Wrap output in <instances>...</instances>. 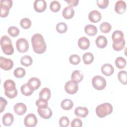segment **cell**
<instances>
[{
  "mask_svg": "<svg viewBox=\"0 0 127 127\" xmlns=\"http://www.w3.org/2000/svg\"><path fill=\"white\" fill-rule=\"evenodd\" d=\"M31 43L34 51L38 54L44 53L47 46L43 36L39 33L34 34L31 37Z\"/></svg>",
  "mask_w": 127,
  "mask_h": 127,
  "instance_id": "1",
  "label": "cell"
},
{
  "mask_svg": "<svg viewBox=\"0 0 127 127\" xmlns=\"http://www.w3.org/2000/svg\"><path fill=\"white\" fill-rule=\"evenodd\" d=\"M0 46L5 55H11L14 52V48L10 38L7 35H3L0 38Z\"/></svg>",
  "mask_w": 127,
  "mask_h": 127,
  "instance_id": "2",
  "label": "cell"
},
{
  "mask_svg": "<svg viewBox=\"0 0 127 127\" xmlns=\"http://www.w3.org/2000/svg\"><path fill=\"white\" fill-rule=\"evenodd\" d=\"M113 112V106L109 103H104L99 105L96 108V113L99 118H104L111 114Z\"/></svg>",
  "mask_w": 127,
  "mask_h": 127,
  "instance_id": "3",
  "label": "cell"
},
{
  "mask_svg": "<svg viewBox=\"0 0 127 127\" xmlns=\"http://www.w3.org/2000/svg\"><path fill=\"white\" fill-rule=\"evenodd\" d=\"M92 84L95 89L98 90H101L105 88L107 82L103 77L100 75H96L92 79Z\"/></svg>",
  "mask_w": 127,
  "mask_h": 127,
  "instance_id": "4",
  "label": "cell"
},
{
  "mask_svg": "<svg viewBox=\"0 0 127 127\" xmlns=\"http://www.w3.org/2000/svg\"><path fill=\"white\" fill-rule=\"evenodd\" d=\"M16 47L19 52L21 53H25L29 49V43L25 38H21L16 42Z\"/></svg>",
  "mask_w": 127,
  "mask_h": 127,
  "instance_id": "5",
  "label": "cell"
},
{
  "mask_svg": "<svg viewBox=\"0 0 127 127\" xmlns=\"http://www.w3.org/2000/svg\"><path fill=\"white\" fill-rule=\"evenodd\" d=\"M64 89L66 93L73 94L77 92L78 89V83L71 80L67 81L64 85Z\"/></svg>",
  "mask_w": 127,
  "mask_h": 127,
  "instance_id": "6",
  "label": "cell"
},
{
  "mask_svg": "<svg viewBox=\"0 0 127 127\" xmlns=\"http://www.w3.org/2000/svg\"><path fill=\"white\" fill-rule=\"evenodd\" d=\"M38 123L36 116L33 113L28 114L24 118V123L27 127H34Z\"/></svg>",
  "mask_w": 127,
  "mask_h": 127,
  "instance_id": "7",
  "label": "cell"
},
{
  "mask_svg": "<svg viewBox=\"0 0 127 127\" xmlns=\"http://www.w3.org/2000/svg\"><path fill=\"white\" fill-rule=\"evenodd\" d=\"M13 66V62L10 59L0 57V67L4 70H9Z\"/></svg>",
  "mask_w": 127,
  "mask_h": 127,
  "instance_id": "8",
  "label": "cell"
},
{
  "mask_svg": "<svg viewBox=\"0 0 127 127\" xmlns=\"http://www.w3.org/2000/svg\"><path fill=\"white\" fill-rule=\"evenodd\" d=\"M37 112L39 116L44 119H49L52 116V111L48 107L38 108Z\"/></svg>",
  "mask_w": 127,
  "mask_h": 127,
  "instance_id": "9",
  "label": "cell"
},
{
  "mask_svg": "<svg viewBox=\"0 0 127 127\" xmlns=\"http://www.w3.org/2000/svg\"><path fill=\"white\" fill-rule=\"evenodd\" d=\"M35 10L38 12H42L47 7V3L44 0H36L33 4Z\"/></svg>",
  "mask_w": 127,
  "mask_h": 127,
  "instance_id": "10",
  "label": "cell"
},
{
  "mask_svg": "<svg viewBox=\"0 0 127 127\" xmlns=\"http://www.w3.org/2000/svg\"><path fill=\"white\" fill-rule=\"evenodd\" d=\"M3 88L4 89V93L14 91L17 90L14 81L11 79H7L4 81Z\"/></svg>",
  "mask_w": 127,
  "mask_h": 127,
  "instance_id": "11",
  "label": "cell"
},
{
  "mask_svg": "<svg viewBox=\"0 0 127 127\" xmlns=\"http://www.w3.org/2000/svg\"><path fill=\"white\" fill-rule=\"evenodd\" d=\"M102 15L101 13L96 10L91 11L88 14L89 20L93 23H97L101 19Z\"/></svg>",
  "mask_w": 127,
  "mask_h": 127,
  "instance_id": "12",
  "label": "cell"
},
{
  "mask_svg": "<svg viewBox=\"0 0 127 127\" xmlns=\"http://www.w3.org/2000/svg\"><path fill=\"white\" fill-rule=\"evenodd\" d=\"M27 84L31 89H32L33 90H35L40 87L41 82L38 78L33 77L29 79Z\"/></svg>",
  "mask_w": 127,
  "mask_h": 127,
  "instance_id": "13",
  "label": "cell"
},
{
  "mask_svg": "<svg viewBox=\"0 0 127 127\" xmlns=\"http://www.w3.org/2000/svg\"><path fill=\"white\" fill-rule=\"evenodd\" d=\"M13 109L17 115L22 116L26 112L27 107L25 104L23 103H17L14 106Z\"/></svg>",
  "mask_w": 127,
  "mask_h": 127,
  "instance_id": "14",
  "label": "cell"
},
{
  "mask_svg": "<svg viewBox=\"0 0 127 127\" xmlns=\"http://www.w3.org/2000/svg\"><path fill=\"white\" fill-rule=\"evenodd\" d=\"M127 5L124 0H118L115 5V10L119 14H122L124 13L126 10Z\"/></svg>",
  "mask_w": 127,
  "mask_h": 127,
  "instance_id": "15",
  "label": "cell"
},
{
  "mask_svg": "<svg viewBox=\"0 0 127 127\" xmlns=\"http://www.w3.org/2000/svg\"><path fill=\"white\" fill-rule=\"evenodd\" d=\"M62 14L64 18L66 19H71L74 16V10L72 6L68 5L64 8L62 11Z\"/></svg>",
  "mask_w": 127,
  "mask_h": 127,
  "instance_id": "16",
  "label": "cell"
},
{
  "mask_svg": "<svg viewBox=\"0 0 127 127\" xmlns=\"http://www.w3.org/2000/svg\"><path fill=\"white\" fill-rule=\"evenodd\" d=\"M102 73L106 76H111L114 72V68L112 65L109 64H104L101 66Z\"/></svg>",
  "mask_w": 127,
  "mask_h": 127,
  "instance_id": "17",
  "label": "cell"
},
{
  "mask_svg": "<svg viewBox=\"0 0 127 127\" xmlns=\"http://www.w3.org/2000/svg\"><path fill=\"white\" fill-rule=\"evenodd\" d=\"M112 39L114 43H119L124 39V33L121 30H116L112 35Z\"/></svg>",
  "mask_w": 127,
  "mask_h": 127,
  "instance_id": "18",
  "label": "cell"
},
{
  "mask_svg": "<svg viewBox=\"0 0 127 127\" xmlns=\"http://www.w3.org/2000/svg\"><path fill=\"white\" fill-rule=\"evenodd\" d=\"M14 121V117L12 114L7 113L5 114L2 118V122L3 125L5 126H11Z\"/></svg>",
  "mask_w": 127,
  "mask_h": 127,
  "instance_id": "19",
  "label": "cell"
},
{
  "mask_svg": "<svg viewBox=\"0 0 127 127\" xmlns=\"http://www.w3.org/2000/svg\"><path fill=\"white\" fill-rule=\"evenodd\" d=\"M95 43L98 48L103 49L106 47L107 45L108 41L106 37L103 35H100L98 36L96 39Z\"/></svg>",
  "mask_w": 127,
  "mask_h": 127,
  "instance_id": "20",
  "label": "cell"
},
{
  "mask_svg": "<svg viewBox=\"0 0 127 127\" xmlns=\"http://www.w3.org/2000/svg\"><path fill=\"white\" fill-rule=\"evenodd\" d=\"M89 111L87 108L83 107H78L74 110L75 115L79 117L85 118L88 114Z\"/></svg>",
  "mask_w": 127,
  "mask_h": 127,
  "instance_id": "21",
  "label": "cell"
},
{
  "mask_svg": "<svg viewBox=\"0 0 127 127\" xmlns=\"http://www.w3.org/2000/svg\"><path fill=\"white\" fill-rule=\"evenodd\" d=\"M78 46L82 50L87 49L90 46V41L86 37H82L78 40Z\"/></svg>",
  "mask_w": 127,
  "mask_h": 127,
  "instance_id": "22",
  "label": "cell"
},
{
  "mask_svg": "<svg viewBox=\"0 0 127 127\" xmlns=\"http://www.w3.org/2000/svg\"><path fill=\"white\" fill-rule=\"evenodd\" d=\"M83 78L82 72L79 70H75L72 72L71 75V80L78 83L81 82Z\"/></svg>",
  "mask_w": 127,
  "mask_h": 127,
  "instance_id": "23",
  "label": "cell"
},
{
  "mask_svg": "<svg viewBox=\"0 0 127 127\" xmlns=\"http://www.w3.org/2000/svg\"><path fill=\"white\" fill-rule=\"evenodd\" d=\"M97 27L94 25L88 24L84 27V31L88 35L93 36L95 35L97 33Z\"/></svg>",
  "mask_w": 127,
  "mask_h": 127,
  "instance_id": "24",
  "label": "cell"
},
{
  "mask_svg": "<svg viewBox=\"0 0 127 127\" xmlns=\"http://www.w3.org/2000/svg\"><path fill=\"white\" fill-rule=\"evenodd\" d=\"M61 106L63 109L64 110H69L72 108L73 106V102L70 99H65L61 102Z\"/></svg>",
  "mask_w": 127,
  "mask_h": 127,
  "instance_id": "25",
  "label": "cell"
},
{
  "mask_svg": "<svg viewBox=\"0 0 127 127\" xmlns=\"http://www.w3.org/2000/svg\"><path fill=\"white\" fill-rule=\"evenodd\" d=\"M51 97V91L48 88H43L39 92V98L48 101Z\"/></svg>",
  "mask_w": 127,
  "mask_h": 127,
  "instance_id": "26",
  "label": "cell"
},
{
  "mask_svg": "<svg viewBox=\"0 0 127 127\" xmlns=\"http://www.w3.org/2000/svg\"><path fill=\"white\" fill-rule=\"evenodd\" d=\"M20 90L23 95L26 96H30L33 93L34 90L30 88V87L26 83L23 84L20 88Z\"/></svg>",
  "mask_w": 127,
  "mask_h": 127,
  "instance_id": "27",
  "label": "cell"
},
{
  "mask_svg": "<svg viewBox=\"0 0 127 127\" xmlns=\"http://www.w3.org/2000/svg\"><path fill=\"white\" fill-rule=\"evenodd\" d=\"M82 60L85 64H89L93 62L94 56L91 53H86L82 56Z\"/></svg>",
  "mask_w": 127,
  "mask_h": 127,
  "instance_id": "28",
  "label": "cell"
},
{
  "mask_svg": "<svg viewBox=\"0 0 127 127\" xmlns=\"http://www.w3.org/2000/svg\"><path fill=\"white\" fill-rule=\"evenodd\" d=\"M33 63V60L32 58L28 55H25L21 57L20 59V63L22 65L28 66L32 64Z\"/></svg>",
  "mask_w": 127,
  "mask_h": 127,
  "instance_id": "29",
  "label": "cell"
},
{
  "mask_svg": "<svg viewBox=\"0 0 127 127\" xmlns=\"http://www.w3.org/2000/svg\"><path fill=\"white\" fill-rule=\"evenodd\" d=\"M126 60L122 57H117L115 60V64L119 69H123L125 68L126 65Z\"/></svg>",
  "mask_w": 127,
  "mask_h": 127,
  "instance_id": "30",
  "label": "cell"
},
{
  "mask_svg": "<svg viewBox=\"0 0 127 127\" xmlns=\"http://www.w3.org/2000/svg\"><path fill=\"white\" fill-rule=\"evenodd\" d=\"M112 29L111 25L107 22H103L100 25V29L102 33H109Z\"/></svg>",
  "mask_w": 127,
  "mask_h": 127,
  "instance_id": "31",
  "label": "cell"
},
{
  "mask_svg": "<svg viewBox=\"0 0 127 127\" xmlns=\"http://www.w3.org/2000/svg\"><path fill=\"white\" fill-rule=\"evenodd\" d=\"M119 81L123 84H127V72L126 70H121L118 73Z\"/></svg>",
  "mask_w": 127,
  "mask_h": 127,
  "instance_id": "32",
  "label": "cell"
},
{
  "mask_svg": "<svg viewBox=\"0 0 127 127\" xmlns=\"http://www.w3.org/2000/svg\"><path fill=\"white\" fill-rule=\"evenodd\" d=\"M67 30V26L64 22H59L56 25V30L60 33H64Z\"/></svg>",
  "mask_w": 127,
  "mask_h": 127,
  "instance_id": "33",
  "label": "cell"
},
{
  "mask_svg": "<svg viewBox=\"0 0 127 127\" xmlns=\"http://www.w3.org/2000/svg\"><path fill=\"white\" fill-rule=\"evenodd\" d=\"M61 3L57 0H53L51 2L50 4V9L54 12H58L61 8Z\"/></svg>",
  "mask_w": 127,
  "mask_h": 127,
  "instance_id": "34",
  "label": "cell"
},
{
  "mask_svg": "<svg viewBox=\"0 0 127 127\" xmlns=\"http://www.w3.org/2000/svg\"><path fill=\"white\" fill-rule=\"evenodd\" d=\"M13 74L15 77L16 78H20L23 77L25 76L26 71L22 67H17L14 70Z\"/></svg>",
  "mask_w": 127,
  "mask_h": 127,
  "instance_id": "35",
  "label": "cell"
},
{
  "mask_svg": "<svg viewBox=\"0 0 127 127\" xmlns=\"http://www.w3.org/2000/svg\"><path fill=\"white\" fill-rule=\"evenodd\" d=\"M20 24L23 29H27L31 27V21L28 18H23L20 20Z\"/></svg>",
  "mask_w": 127,
  "mask_h": 127,
  "instance_id": "36",
  "label": "cell"
},
{
  "mask_svg": "<svg viewBox=\"0 0 127 127\" xmlns=\"http://www.w3.org/2000/svg\"><path fill=\"white\" fill-rule=\"evenodd\" d=\"M125 44H126V42L125 39H124L123 41L119 43L113 42L112 44V47L114 50L116 51H120L122 50L124 48L125 46Z\"/></svg>",
  "mask_w": 127,
  "mask_h": 127,
  "instance_id": "37",
  "label": "cell"
},
{
  "mask_svg": "<svg viewBox=\"0 0 127 127\" xmlns=\"http://www.w3.org/2000/svg\"><path fill=\"white\" fill-rule=\"evenodd\" d=\"M7 32L9 35L12 37H15L17 36L19 34V29L15 26H10L7 30Z\"/></svg>",
  "mask_w": 127,
  "mask_h": 127,
  "instance_id": "38",
  "label": "cell"
},
{
  "mask_svg": "<svg viewBox=\"0 0 127 127\" xmlns=\"http://www.w3.org/2000/svg\"><path fill=\"white\" fill-rule=\"evenodd\" d=\"M80 58L79 56L76 54L71 55L69 58V61L70 64L73 65H77L80 62Z\"/></svg>",
  "mask_w": 127,
  "mask_h": 127,
  "instance_id": "39",
  "label": "cell"
},
{
  "mask_svg": "<svg viewBox=\"0 0 127 127\" xmlns=\"http://www.w3.org/2000/svg\"><path fill=\"white\" fill-rule=\"evenodd\" d=\"M59 125L61 127H66L69 126V120L66 116L62 117L59 120Z\"/></svg>",
  "mask_w": 127,
  "mask_h": 127,
  "instance_id": "40",
  "label": "cell"
},
{
  "mask_svg": "<svg viewBox=\"0 0 127 127\" xmlns=\"http://www.w3.org/2000/svg\"><path fill=\"white\" fill-rule=\"evenodd\" d=\"M36 105L38 108H44L48 107V101L44 99L39 98L36 101Z\"/></svg>",
  "mask_w": 127,
  "mask_h": 127,
  "instance_id": "41",
  "label": "cell"
},
{
  "mask_svg": "<svg viewBox=\"0 0 127 127\" xmlns=\"http://www.w3.org/2000/svg\"><path fill=\"white\" fill-rule=\"evenodd\" d=\"M12 4L13 2L11 0H1L0 6H2L10 9L12 7Z\"/></svg>",
  "mask_w": 127,
  "mask_h": 127,
  "instance_id": "42",
  "label": "cell"
},
{
  "mask_svg": "<svg viewBox=\"0 0 127 127\" xmlns=\"http://www.w3.org/2000/svg\"><path fill=\"white\" fill-rule=\"evenodd\" d=\"M109 1L108 0H97L96 3L100 8H106L109 5Z\"/></svg>",
  "mask_w": 127,
  "mask_h": 127,
  "instance_id": "43",
  "label": "cell"
},
{
  "mask_svg": "<svg viewBox=\"0 0 127 127\" xmlns=\"http://www.w3.org/2000/svg\"><path fill=\"white\" fill-rule=\"evenodd\" d=\"M70 125L72 127H81L82 126V122L80 119L75 118L72 121Z\"/></svg>",
  "mask_w": 127,
  "mask_h": 127,
  "instance_id": "44",
  "label": "cell"
},
{
  "mask_svg": "<svg viewBox=\"0 0 127 127\" xmlns=\"http://www.w3.org/2000/svg\"><path fill=\"white\" fill-rule=\"evenodd\" d=\"M7 101L2 97H0V112L2 113L5 109V106L7 105Z\"/></svg>",
  "mask_w": 127,
  "mask_h": 127,
  "instance_id": "45",
  "label": "cell"
},
{
  "mask_svg": "<svg viewBox=\"0 0 127 127\" xmlns=\"http://www.w3.org/2000/svg\"><path fill=\"white\" fill-rule=\"evenodd\" d=\"M0 17H6L9 14V9L2 6H0Z\"/></svg>",
  "mask_w": 127,
  "mask_h": 127,
  "instance_id": "46",
  "label": "cell"
},
{
  "mask_svg": "<svg viewBox=\"0 0 127 127\" xmlns=\"http://www.w3.org/2000/svg\"><path fill=\"white\" fill-rule=\"evenodd\" d=\"M65 1L68 3L69 5L71 6H77L79 2L78 0H65Z\"/></svg>",
  "mask_w": 127,
  "mask_h": 127,
  "instance_id": "47",
  "label": "cell"
}]
</instances>
